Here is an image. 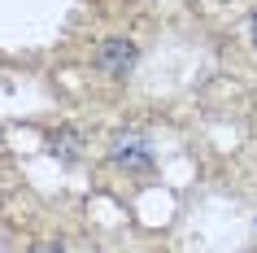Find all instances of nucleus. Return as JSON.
I'll return each instance as SVG.
<instances>
[{
    "label": "nucleus",
    "instance_id": "f257e3e1",
    "mask_svg": "<svg viewBox=\"0 0 257 253\" xmlns=\"http://www.w3.org/2000/svg\"><path fill=\"white\" fill-rule=\"evenodd\" d=\"M113 161H118L122 171H149L153 153H149L144 140H118V144H113Z\"/></svg>",
    "mask_w": 257,
    "mask_h": 253
},
{
    "label": "nucleus",
    "instance_id": "f03ea898",
    "mask_svg": "<svg viewBox=\"0 0 257 253\" xmlns=\"http://www.w3.org/2000/svg\"><path fill=\"white\" fill-rule=\"evenodd\" d=\"M100 66H105L109 74H126V70L136 66V48L126 40H105L100 44Z\"/></svg>",
    "mask_w": 257,
    "mask_h": 253
},
{
    "label": "nucleus",
    "instance_id": "7ed1b4c3",
    "mask_svg": "<svg viewBox=\"0 0 257 253\" xmlns=\"http://www.w3.org/2000/svg\"><path fill=\"white\" fill-rule=\"evenodd\" d=\"M253 44H257V18H253Z\"/></svg>",
    "mask_w": 257,
    "mask_h": 253
}]
</instances>
